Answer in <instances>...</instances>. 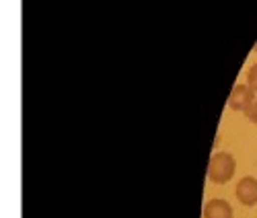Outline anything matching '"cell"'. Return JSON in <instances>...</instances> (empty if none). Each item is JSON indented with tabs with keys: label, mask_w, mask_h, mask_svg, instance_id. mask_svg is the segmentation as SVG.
Wrapping results in <instances>:
<instances>
[{
	"label": "cell",
	"mask_w": 257,
	"mask_h": 218,
	"mask_svg": "<svg viewBox=\"0 0 257 218\" xmlns=\"http://www.w3.org/2000/svg\"><path fill=\"white\" fill-rule=\"evenodd\" d=\"M237 171V161L228 152H214L208 163V179L216 185H224L232 179Z\"/></svg>",
	"instance_id": "obj_1"
},
{
	"label": "cell",
	"mask_w": 257,
	"mask_h": 218,
	"mask_svg": "<svg viewBox=\"0 0 257 218\" xmlns=\"http://www.w3.org/2000/svg\"><path fill=\"white\" fill-rule=\"evenodd\" d=\"M253 50H255V52H257V43H255V46H253Z\"/></svg>",
	"instance_id": "obj_7"
},
{
	"label": "cell",
	"mask_w": 257,
	"mask_h": 218,
	"mask_svg": "<svg viewBox=\"0 0 257 218\" xmlns=\"http://www.w3.org/2000/svg\"><path fill=\"white\" fill-rule=\"evenodd\" d=\"M234 195L243 206H255L257 204V179L247 175L239 179L237 187H234Z\"/></svg>",
	"instance_id": "obj_3"
},
{
	"label": "cell",
	"mask_w": 257,
	"mask_h": 218,
	"mask_svg": "<svg viewBox=\"0 0 257 218\" xmlns=\"http://www.w3.org/2000/svg\"><path fill=\"white\" fill-rule=\"evenodd\" d=\"M202 218H232V206L222 198L208 200L202 210Z\"/></svg>",
	"instance_id": "obj_4"
},
{
	"label": "cell",
	"mask_w": 257,
	"mask_h": 218,
	"mask_svg": "<svg viewBox=\"0 0 257 218\" xmlns=\"http://www.w3.org/2000/svg\"><path fill=\"white\" fill-rule=\"evenodd\" d=\"M255 101V93L249 89L247 84H237L234 89L230 91V97H228V107L232 112H247L249 105Z\"/></svg>",
	"instance_id": "obj_2"
},
{
	"label": "cell",
	"mask_w": 257,
	"mask_h": 218,
	"mask_svg": "<svg viewBox=\"0 0 257 218\" xmlns=\"http://www.w3.org/2000/svg\"><path fill=\"white\" fill-rule=\"evenodd\" d=\"M247 86L253 93H257V64H253L247 72Z\"/></svg>",
	"instance_id": "obj_5"
},
{
	"label": "cell",
	"mask_w": 257,
	"mask_h": 218,
	"mask_svg": "<svg viewBox=\"0 0 257 218\" xmlns=\"http://www.w3.org/2000/svg\"><path fill=\"white\" fill-rule=\"evenodd\" d=\"M245 116H247V120H249L251 124H257V99L249 105V109L245 112Z\"/></svg>",
	"instance_id": "obj_6"
}]
</instances>
